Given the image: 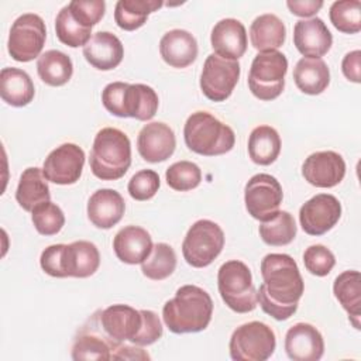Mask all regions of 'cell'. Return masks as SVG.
<instances>
[{
	"mask_svg": "<svg viewBox=\"0 0 361 361\" xmlns=\"http://www.w3.org/2000/svg\"><path fill=\"white\" fill-rule=\"evenodd\" d=\"M217 288L223 302L235 313L252 312L258 305L251 271L243 261L231 259L219 268Z\"/></svg>",
	"mask_w": 361,
	"mask_h": 361,
	"instance_id": "8992f818",
	"label": "cell"
},
{
	"mask_svg": "<svg viewBox=\"0 0 361 361\" xmlns=\"http://www.w3.org/2000/svg\"><path fill=\"white\" fill-rule=\"evenodd\" d=\"M31 220L35 230L42 235L59 233L65 224V214L55 203L45 202L31 212Z\"/></svg>",
	"mask_w": 361,
	"mask_h": 361,
	"instance_id": "ab89813d",
	"label": "cell"
},
{
	"mask_svg": "<svg viewBox=\"0 0 361 361\" xmlns=\"http://www.w3.org/2000/svg\"><path fill=\"white\" fill-rule=\"evenodd\" d=\"M305 268L316 276H326L336 265L334 254L322 244H313L303 252Z\"/></svg>",
	"mask_w": 361,
	"mask_h": 361,
	"instance_id": "60d3db41",
	"label": "cell"
},
{
	"mask_svg": "<svg viewBox=\"0 0 361 361\" xmlns=\"http://www.w3.org/2000/svg\"><path fill=\"white\" fill-rule=\"evenodd\" d=\"M176 268L175 250L166 243L154 244L149 255L141 262L142 274L152 281L166 279Z\"/></svg>",
	"mask_w": 361,
	"mask_h": 361,
	"instance_id": "d590c367",
	"label": "cell"
},
{
	"mask_svg": "<svg viewBox=\"0 0 361 361\" xmlns=\"http://www.w3.org/2000/svg\"><path fill=\"white\" fill-rule=\"evenodd\" d=\"M176 138L173 130L161 121L145 124L137 137V149L147 162L166 161L175 151Z\"/></svg>",
	"mask_w": 361,
	"mask_h": 361,
	"instance_id": "e0dca14e",
	"label": "cell"
},
{
	"mask_svg": "<svg viewBox=\"0 0 361 361\" xmlns=\"http://www.w3.org/2000/svg\"><path fill=\"white\" fill-rule=\"evenodd\" d=\"M341 71H343V75L348 80H351L354 83L361 82V52H360V49H354L344 55V58L341 61Z\"/></svg>",
	"mask_w": 361,
	"mask_h": 361,
	"instance_id": "f6af8a7d",
	"label": "cell"
},
{
	"mask_svg": "<svg viewBox=\"0 0 361 361\" xmlns=\"http://www.w3.org/2000/svg\"><path fill=\"white\" fill-rule=\"evenodd\" d=\"M158 104V94L151 86L142 83H127L123 93L121 117H133L140 121H148L157 114Z\"/></svg>",
	"mask_w": 361,
	"mask_h": 361,
	"instance_id": "484cf974",
	"label": "cell"
},
{
	"mask_svg": "<svg viewBox=\"0 0 361 361\" xmlns=\"http://www.w3.org/2000/svg\"><path fill=\"white\" fill-rule=\"evenodd\" d=\"M165 179L168 186L173 190L186 192L199 186L202 180V171L195 162L179 161L166 169Z\"/></svg>",
	"mask_w": 361,
	"mask_h": 361,
	"instance_id": "f35d334b",
	"label": "cell"
},
{
	"mask_svg": "<svg viewBox=\"0 0 361 361\" xmlns=\"http://www.w3.org/2000/svg\"><path fill=\"white\" fill-rule=\"evenodd\" d=\"M16 200L25 212H32L37 206L51 200L48 180L41 168L30 166L23 171L16 190Z\"/></svg>",
	"mask_w": 361,
	"mask_h": 361,
	"instance_id": "83f0119b",
	"label": "cell"
},
{
	"mask_svg": "<svg viewBox=\"0 0 361 361\" xmlns=\"http://www.w3.org/2000/svg\"><path fill=\"white\" fill-rule=\"evenodd\" d=\"M68 7L73 18L87 28L96 25L103 18L106 11V3L103 0H73L68 3Z\"/></svg>",
	"mask_w": 361,
	"mask_h": 361,
	"instance_id": "7bdbcfd3",
	"label": "cell"
},
{
	"mask_svg": "<svg viewBox=\"0 0 361 361\" xmlns=\"http://www.w3.org/2000/svg\"><path fill=\"white\" fill-rule=\"evenodd\" d=\"M333 293L347 312L351 324L360 330L361 320V275L358 271L341 272L333 283Z\"/></svg>",
	"mask_w": 361,
	"mask_h": 361,
	"instance_id": "f546056e",
	"label": "cell"
},
{
	"mask_svg": "<svg viewBox=\"0 0 361 361\" xmlns=\"http://www.w3.org/2000/svg\"><path fill=\"white\" fill-rule=\"evenodd\" d=\"M288 59L279 51L258 52L251 62L248 87L251 93L264 102L276 99L285 87Z\"/></svg>",
	"mask_w": 361,
	"mask_h": 361,
	"instance_id": "52a82bcc",
	"label": "cell"
},
{
	"mask_svg": "<svg viewBox=\"0 0 361 361\" xmlns=\"http://www.w3.org/2000/svg\"><path fill=\"white\" fill-rule=\"evenodd\" d=\"M123 343L111 338L102 326L100 309L96 310L76 331L72 344V360H111Z\"/></svg>",
	"mask_w": 361,
	"mask_h": 361,
	"instance_id": "8fae6325",
	"label": "cell"
},
{
	"mask_svg": "<svg viewBox=\"0 0 361 361\" xmlns=\"http://www.w3.org/2000/svg\"><path fill=\"white\" fill-rule=\"evenodd\" d=\"M141 314H142V326L131 343L142 347V345H149L158 341L162 337L164 327L155 312L144 309L141 310Z\"/></svg>",
	"mask_w": 361,
	"mask_h": 361,
	"instance_id": "ee69618b",
	"label": "cell"
},
{
	"mask_svg": "<svg viewBox=\"0 0 361 361\" xmlns=\"http://www.w3.org/2000/svg\"><path fill=\"white\" fill-rule=\"evenodd\" d=\"M89 165L92 173L102 180H117L131 165V142L126 133L104 127L94 135Z\"/></svg>",
	"mask_w": 361,
	"mask_h": 361,
	"instance_id": "277c9868",
	"label": "cell"
},
{
	"mask_svg": "<svg viewBox=\"0 0 361 361\" xmlns=\"http://www.w3.org/2000/svg\"><path fill=\"white\" fill-rule=\"evenodd\" d=\"M154 244L149 233L140 226H126L117 231L113 240L116 257L130 265L141 264L151 252Z\"/></svg>",
	"mask_w": 361,
	"mask_h": 361,
	"instance_id": "cb8c5ba5",
	"label": "cell"
},
{
	"mask_svg": "<svg viewBox=\"0 0 361 361\" xmlns=\"http://www.w3.org/2000/svg\"><path fill=\"white\" fill-rule=\"evenodd\" d=\"M210 42L219 56L238 61L247 51L245 27L240 20L223 18L213 27Z\"/></svg>",
	"mask_w": 361,
	"mask_h": 361,
	"instance_id": "ffe728a7",
	"label": "cell"
},
{
	"mask_svg": "<svg viewBox=\"0 0 361 361\" xmlns=\"http://www.w3.org/2000/svg\"><path fill=\"white\" fill-rule=\"evenodd\" d=\"M124 212V199L114 189H99L89 197L87 217L97 228H111L123 219Z\"/></svg>",
	"mask_w": 361,
	"mask_h": 361,
	"instance_id": "603a6c76",
	"label": "cell"
},
{
	"mask_svg": "<svg viewBox=\"0 0 361 361\" xmlns=\"http://www.w3.org/2000/svg\"><path fill=\"white\" fill-rule=\"evenodd\" d=\"M149 354L137 344H121L116 353L113 354L111 360H149Z\"/></svg>",
	"mask_w": 361,
	"mask_h": 361,
	"instance_id": "7dc6e473",
	"label": "cell"
},
{
	"mask_svg": "<svg viewBox=\"0 0 361 361\" xmlns=\"http://www.w3.org/2000/svg\"><path fill=\"white\" fill-rule=\"evenodd\" d=\"M100 322L111 338L131 343L142 326V314L141 310L118 303L100 309Z\"/></svg>",
	"mask_w": 361,
	"mask_h": 361,
	"instance_id": "44dd1931",
	"label": "cell"
},
{
	"mask_svg": "<svg viewBox=\"0 0 361 361\" xmlns=\"http://www.w3.org/2000/svg\"><path fill=\"white\" fill-rule=\"evenodd\" d=\"M197 51L196 38L186 30H171L159 41V54L172 68L189 66L197 58Z\"/></svg>",
	"mask_w": 361,
	"mask_h": 361,
	"instance_id": "d4e9b609",
	"label": "cell"
},
{
	"mask_svg": "<svg viewBox=\"0 0 361 361\" xmlns=\"http://www.w3.org/2000/svg\"><path fill=\"white\" fill-rule=\"evenodd\" d=\"M83 165L85 151L73 142H65L48 154L42 172L47 180L52 183L72 185L79 180Z\"/></svg>",
	"mask_w": 361,
	"mask_h": 361,
	"instance_id": "5bb4252c",
	"label": "cell"
},
{
	"mask_svg": "<svg viewBox=\"0 0 361 361\" xmlns=\"http://www.w3.org/2000/svg\"><path fill=\"white\" fill-rule=\"evenodd\" d=\"M331 24L344 34H357L361 30V3L358 0H340L330 6Z\"/></svg>",
	"mask_w": 361,
	"mask_h": 361,
	"instance_id": "74e56055",
	"label": "cell"
},
{
	"mask_svg": "<svg viewBox=\"0 0 361 361\" xmlns=\"http://www.w3.org/2000/svg\"><path fill=\"white\" fill-rule=\"evenodd\" d=\"M281 137L271 126L255 127L248 137V155L254 164L271 165L281 152Z\"/></svg>",
	"mask_w": 361,
	"mask_h": 361,
	"instance_id": "1f68e13d",
	"label": "cell"
},
{
	"mask_svg": "<svg viewBox=\"0 0 361 361\" xmlns=\"http://www.w3.org/2000/svg\"><path fill=\"white\" fill-rule=\"evenodd\" d=\"M250 39L251 45L259 52L278 51L286 39L285 24L272 13L261 14L251 23Z\"/></svg>",
	"mask_w": 361,
	"mask_h": 361,
	"instance_id": "f1b7e54d",
	"label": "cell"
},
{
	"mask_svg": "<svg viewBox=\"0 0 361 361\" xmlns=\"http://www.w3.org/2000/svg\"><path fill=\"white\" fill-rule=\"evenodd\" d=\"M285 351L293 361H317L324 353L323 336L310 323H296L285 334Z\"/></svg>",
	"mask_w": 361,
	"mask_h": 361,
	"instance_id": "ac0fdd59",
	"label": "cell"
},
{
	"mask_svg": "<svg viewBox=\"0 0 361 361\" xmlns=\"http://www.w3.org/2000/svg\"><path fill=\"white\" fill-rule=\"evenodd\" d=\"M258 231L265 244L281 247L293 241L298 227L289 212L278 210L272 217L261 221Z\"/></svg>",
	"mask_w": 361,
	"mask_h": 361,
	"instance_id": "e575fe53",
	"label": "cell"
},
{
	"mask_svg": "<svg viewBox=\"0 0 361 361\" xmlns=\"http://www.w3.org/2000/svg\"><path fill=\"white\" fill-rule=\"evenodd\" d=\"M37 72L39 79L49 86H63L73 73L72 59L58 49H49L37 59Z\"/></svg>",
	"mask_w": 361,
	"mask_h": 361,
	"instance_id": "d6a6232c",
	"label": "cell"
},
{
	"mask_svg": "<svg viewBox=\"0 0 361 361\" xmlns=\"http://www.w3.org/2000/svg\"><path fill=\"white\" fill-rule=\"evenodd\" d=\"M47 39L44 20L34 13L21 14L14 20L10 28L7 51L17 62H30L39 58Z\"/></svg>",
	"mask_w": 361,
	"mask_h": 361,
	"instance_id": "30bf717a",
	"label": "cell"
},
{
	"mask_svg": "<svg viewBox=\"0 0 361 361\" xmlns=\"http://www.w3.org/2000/svg\"><path fill=\"white\" fill-rule=\"evenodd\" d=\"M302 175L316 188H333L344 179L345 162L338 152L317 151L305 159Z\"/></svg>",
	"mask_w": 361,
	"mask_h": 361,
	"instance_id": "2e32d148",
	"label": "cell"
},
{
	"mask_svg": "<svg viewBox=\"0 0 361 361\" xmlns=\"http://www.w3.org/2000/svg\"><path fill=\"white\" fill-rule=\"evenodd\" d=\"M288 8L290 10V13L293 16L298 17H312L314 16L322 7H323V1L322 0H302V1H296V0H288L286 1Z\"/></svg>",
	"mask_w": 361,
	"mask_h": 361,
	"instance_id": "bcb514c9",
	"label": "cell"
},
{
	"mask_svg": "<svg viewBox=\"0 0 361 361\" xmlns=\"http://www.w3.org/2000/svg\"><path fill=\"white\" fill-rule=\"evenodd\" d=\"M293 44L305 58H322L330 51L333 37L322 18L312 17L295 24Z\"/></svg>",
	"mask_w": 361,
	"mask_h": 361,
	"instance_id": "d6986e66",
	"label": "cell"
},
{
	"mask_svg": "<svg viewBox=\"0 0 361 361\" xmlns=\"http://www.w3.org/2000/svg\"><path fill=\"white\" fill-rule=\"evenodd\" d=\"M224 247V233L221 227L207 219L195 221L182 243L185 261L195 268L210 265Z\"/></svg>",
	"mask_w": 361,
	"mask_h": 361,
	"instance_id": "ba28073f",
	"label": "cell"
},
{
	"mask_svg": "<svg viewBox=\"0 0 361 361\" xmlns=\"http://www.w3.org/2000/svg\"><path fill=\"white\" fill-rule=\"evenodd\" d=\"M241 68L238 61L226 59L217 54L207 55L200 73V89L212 102L228 99L240 79Z\"/></svg>",
	"mask_w": 361,
	"mask_h": 361,
	"instance_id": "7c38bea8",
	"label": "cell"
},
{
	"mask_svg": "<svg viewBox=\"0 0 361 361\" xmlns=\"http://www.w3.org/2000/svg\"><path fill=\"white\" fill-rule=\"evenodd\" d=\"M0 96L3 102L13 107L30 104L35 96L30 75L18 68H3L0 72Z\"/></svg>",
	"mask_w": 361,
	"mask_h": 361,
	"instance_id": "4316f807",
	"label": "cell"
},
{
	"mask_svg": "<svg viewBox=\"0 0 361 361\" xmlns=\"http://www.w3.org/2000/svg\"><path fill=\"white\" fill-rule=\"evenodd\" d=\"M276 347L274 330L262 322H248L238 326L228 343L234 361H265Z\"/></svg>",
	"mask_w": 361,
	"mask_h": 361,
	"instance_id": "9c48e42d",
	"label": "cell"
},
{
	"mask_svg": "<svg viewBox=\"0 0 361 361\" xmlns=\"http://www.w3.org/2000/svg\"><path fill=\"white\" fill-rule=\"evenodd\" d=\"M283 199L279 180L269 173H257L250 178L244 189V202L252 219L264 221L272 217Z\"/></svg>",
	"mask_w": 361,
	"mask_h": 361,
	"instance_id": "4fadbf2b",
	"label": "cell"
},
{
	"mask_svg": "<svg viewBox=\"0 0 361 361\" xmlns=\"http://www.w3.org/2000/svg\"><path fill=\"white\" fill-rule=\"evenodd\" d=\"M85 59L99 71L117 68L124 56V47L117 35L109 31H97L83 47Z\"/></svg>",
	"mask_w": 361,
	"mask_h": 361,
	"instance_id": "7402d4cb",
	"label": "cell"
},
{
	"mask_svg": "<svg viewBox=\"0 0 361 361\" xmlns=\"http://www.w3.org/2000/svg\"><path fill=\"white\" fill-rule=\"evenodd\" d=\"M55 32L58 39L71 48L85 47L92 38V28L83 27L80 23H78L68 6L62 7L56 14Z\"/></svg>",
	"mask_w": 361,
	"mask_h": 361,
	"instance_id": "8d00e7d4",
	"label": "cell"
},
{
	"mask_svg": "<svg viewBox=\"0 0 361 361\" xmlns=\"http://www.w3.org/2000/svg\"><path fill=\"white\" fill-rule=\"evenodd\" d=\"M183 138L190 151L203 157L226 154L235 142L233 128L207 111H195L188 117Z\"/></svg>",
	"mask_w": 361,
	"mask_h": 361,
	"instance_id": "5b68a950",
	"label": "cell"
},
{
	"mask_svg": "<svg viewBox=\"0 0 361 361\" xmlns=\"http://www.w3.org/2000/svg\"><path fill=\"white\" fill-rule=\"evenodd\" d=\"M212 314L213 300L210 295L196 285L180 286L162 307L164 323L175 334L204 330L212 320Z\"/></svg>",
	"mask_w": 361,
	"mask_h": 361,
	"instance_id": "7a4b0ae2",
	"label": "cell"
},
{
	"mask_svg": "<svg viewBox=\"0 0 361 361\" xmlns=\"http://www.w3.org/2000/svg\"><path fill=\"white\" fill-rule=\"evenodd\" d=\"M164 6L159 0H118L114 7L116 24L124 31L142 27L148 16Z\"/></svg>",
	"mask_w": 361,
	"mask_h": 361,
	"instance_id": "836d02e7",
	"label": "cell"
},
{
	"mask_svg": "<svg viewBox=\"0 0 361 361\" xmlns=\"http://www.w3.org/2000/svg\"><path fill=\"white\" fill-rule=\"evenodd\" d=\"M341 217V203L329 193H319L305 202L299 210V221L309 235H323Z\"/></svg>",
	"mask_w": 361,
	"mask_h": 361,
	"instance_id": "9a60e30c",
	"label": "cell"
},
{
	"mask_svg": "<svg viewBox=\"0 0 361 361\" xmlns=\"http://www.w3.org/2000/svg\"><path fill=\"white\" fill-rule=\"evenodd\" d=\"M298 89L306 94H320L330 83V71L322 58H300L293 69Z\"/></svg>",
	"mask_w": 361,
	"mask_h": 361,
	"instance_id": "4dcf8cb0",
	"label": "cell"
},
{
	"mask_svg": "<svg viewBox=\"0 0 361 361\" xmlns=\"http://www.w3.org/2000/svg\"><path fill=\"white\" fill-rule=\"evenodd\" d=\"M261 275L264 282L257 290L261 309L275 320L289 319L305 292L296 261L288 254H268L261 261Z\"/></svg>",
	"mask_w": 361,
	"mask_h": 361,
	"instance_id": "6da1fadb",
	"label": "cell"
},
{
	"mask_svg": "<svg viewBox=\"0 0 361 361\" xmlns=\"http://www.w3.org/2000/svg\"><path fill=\"white\" fill-rule=\"evenodd\" d=\"M39 265L54 278H87L97 271L100 252L93 243L85 240L54 244L41 252Z\"/></svg>",
	"mask_w": 361,
	"mask_h": 361,
	"instance_id": "3957f363",
	"label": "cell"
},
{
	"mask_svg": "<svg viewBox=\"0 0 361 361\" xmlns=\"http://www.w3.org/2000/svg\"><path fill=\"white\" fill-rule=\"evenodd\" d=\"M159 186V175L152 169H142L131 176L127 185V190L133 199L142 202L154 197Z\"/></svg>",
	"mask_w": 361,
	"mask_h": 361,
	"instance_id": "b9f144b4",
	"label": "cell"
}]
</instances>
